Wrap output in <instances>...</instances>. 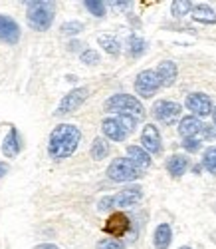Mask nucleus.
<instances>
[{"label":"nucleus","instance_id":"1","mask_svg":"<svg viewBox=\"0 0 216 249\" xmlns=\"http://www.w3.org/2000/svg\"><path fill=\"white\" fill-rule=\"evenodd\" d=\"M79 140H81V132L77 126H74V124H60L50 134L48 154L54 160H66L77 150Z\"/></svg>","mask_w":216,"mask_h":249},{"label":"nucleus","instance_id":"2","mask_svg":"<svg viewBox=\"0 0 216 249\" xmlns=\"http://www.w3.org/2000/svg\"><path fill=\"white\" fill-rule=\"evenodd\" d=\"M26 4H28V10H26L28 26L38 32H46L54 22V14H56L54 2L36 0V2H26Z\"/></svg>","mask_w":216,"mask_h":249},{"label":"nucleus","instance_id":"3","mask_svg":"<svg viewBox=\"0 0 216 249\" xmlns=\"http://www.w3.org/2000/svg\"><path fill=\"white\" fill-rule=\"evenodd\" d=\"M105 110L107 112H115V114H125V116H133L137 120H143L145 118V108L143 104L131 96V94H115L111 98H107L105 102Z\"/></svg>","mask_w":216,"mask_h":249},{"label":"nucleus","instance_id":"4","mask_svg":"<svg viewBox=\"0 0 216 249\" xmlns=\"http://www.w3.org/2000/svg\"><path fill=\"white\" fill-rule=\"evenodd\" d=\"M141 197H143V190L139 188V185H131V188L121 190V192L115 194V196H105V197L97 203V210H99V212H107V210H111V207H131V205H135Z\"/></svg>","mask_w":216,"mask_h":249},{"label":"nucleus","instance_id":"5","mask_svg":"<svg viewBox=\"0 0 216 249\" xmlns=\"http://www.w3.org/2000/svg\"><path fill=\"white\" fill-rule=\"evenodd\" d=\"M143 174L141 168L129 160V158H115L109 168H107V178L111 181H133V179H139Z\"/></svg>","mask_w":216,"mask_h":249},{"label":"nucleus","instance_id":"6","mask_svg":"<svg viewBox=\"0 0 216 249\" xmlns=\"http://www.w3.org/2000/svg\"><path fill=\"white\" fill-rule=\"evenodd\" d=\"M181 112H183V106L179 102H172V100H159L153 106V116L159 122L167 124V126L175 124L181 118Z\"/></svg>","mask_w":216,"mask_h":249},{"label":"nucleus","instance_id":"7","mask_svg":"<svg viewBox=\"0 0 216 249\" xmlns=\"http://www.w3.org/2000/svg\"><path fill=\"white\" fill-rule=\"evenodd\" d=\"M161 88V80L157 76V70H143L135 78V92L141 98H151L155 96L157 90Z\"/></svg>","mask_w":216,"mask_h":249},{"label":"nucleus","instance_id":"8","mask_svg":"<svg viewBox=\"0 0 216 249\" xmlns=\"http://www.w3.org/2000/svg\"><path fill=\"white\" fill-rule=\"evenodd\" d=\"M88 96H90V90L88 88H74L72 92H68L66 96L62 98L60 106L56 110V116H66V114L76 112L81 106V104L88 100Z\"/></svg>","mask_w":216,"mask_h":249},{"label":"nucleus","instance_id":"9","mask_svg":"<svg viewBox=\"0 0 216 249\" xmlns=\"http://www.w3.org/2000/svg\"><path fill=\"white\" fill-rule=\"evenodd\" d=\"M185 106L197 116V118H204V116H210L212 114V100L202 94V92H192L186 96V102H185Z\"/></svg>","mask_w":216,"mask_h":249},{"label":"nucleus","instance_id":"10","mask_svg":"<svg viewBox=\"0 0 216 249\" xmlns=\"http://www.w3.org/2000/svg\"><path fill=\"white\" fill-rule=\"evenodd\" d=\"M129 227H131V221H129V217L123 212H113L109 217H107L103 231L109 233L111 237H117L119 239L121 235H125L129 231Z\"/></svg>","mask_w":216,"mask_h":249},{"label":"nucleus","instance_id":"11","mask_svg":"<svg viewBox=\"0 0 216 249\" xmlns=\"http://www.w3.org/2000/svg\"><path fill=\"white\" fill-rule=\"evenodd\" d=\"M141 143L151 156H157V154L163 152V142H161V134H159L157 126L147 124V126L143 128V134H141Z\"/></svg>","mask_w":216,"mask_h":249},{"label":"nucleus","instance_id":"12","mask_svg":"<svg viewBox=\"0 0 216 249\" xmlns=\"http://www.w3.org/2000/svg\"><path fill=\"white\" fill-rule=\"evenodd\" d=\"M0 40H4L8 44H16L20 40V26L12 16L0 14Z\"/></svg>","mask_w":216,"mask_h":249},{"label":"nucleus","instance_id":"13","mask_svg":"<svg viewBox=\"0 0 216 249\" xmlns=\"http://www.w3.org/2000/svg\"><path fill=\"white\" fill-rule=\"evenodd\" d=\"M202 128H204V124L197 116H185L179 122V134H181L183 140H186V138H199L202 134Z\"/></svg>","mask_w":216,"mask_h":249},{"label":"nucleus","instance_id":"14","mask_svg":"<svg viewBox=\"0 0 216 249\" xmlns=\"http://www.w3.org/2000/svg\"><path fill=\"white\" fill-rule=\"evenodd\" d=\"M101 132L105 138H109L113 142H123L127 138V130L121 126V122L117 118H105L101 122Z\"/></svg>","mask_w":216,"mask_h":249},{"label":"nucleus","instance_id":"15","mask_svg":"<svg viewBox=\"0 0 216 249\" xmlns=\"http://www.w3.org/2000/svg\"><path fill=\"white\" fill-rule=\"evenodd\" d=\"M157 76L161 80V86H172L177 82L179 76V68L172 60H165L157 66Z\"/></svg>","mask_w":216,"mask_h":249},{"label":"nucleus","instance_id":"16","mask_svg":"<svg viewBox=\"0 0 216 249\" xmlns=\"http://www.w3.org/2000/svg\"><path fill=\"white\" fill-rule=\"evenodd\" d=\"M188 170V158L183 156V154H172L169 160H167V172L172 176V178H183Z\"/></svg>","mask_w":216,"mask_h":249},{"label":"nucleus","instance_id":"17","mask_svg":"<svg viewBox=\"0 0 216 249\" xmlns=\"http://www.w3.org/2000/svg\"><path fill=\"white\" fill-rule=\"evenodd\" d=\"M127 158L141 170L151 168V163H153L151 161V154L145 148H139V146H127Z\"/></svg>","mask_w":216,"mask_h":249},{"label":"nucleus","instance_id":"18","mask_svg":"<svg viewBox=\"0 0 216 249\" xmlns=\"http://www.w3.org/2000/svg\"><path fill=\"white\" fill-rule=\"evenodd\" d=\"M20 146H22V143H20V134L16 128H12L2 142V154L6 158H16L20 154Z\"/></svg>","mask_w":216,"mask_h":249},{"label":"nucleus","instance_id":"19","mask_svg":"<svg viewBox=\"0 0 216 249\" xmlns=\"http://www.w3.org/2000/svg\"><path fill=\"white\" fill-rule=\"evenodd\" d=\"M172 241V230L169 223H161L157 230H155V235H153V243H155V249H169Z\"/></svg>","mask_w":216,"mask_h":249},{"label":"nucleus","instance_id":"20","mask_svg":"<svg viewBox=\"0 0 216 249\" xmlns=\"http://www.w3.org/2000/svg\"><path fill=\"white\" fill-rule=\"evenodd\" d=\"M190 14H192V20H197L201 24H216V12L208 4H197Z\"/></svg>","mask_w":216,"mask_h":249},{"label":"nucleus","instance_id":"21","mask_svg":"<svg viewBox=\"0 0 216 249\" xmlns=\"http://www.w3.org/2000/svg\"><path fill=\"white\" fill-rule=\"evenodd\" d=\"M97 42H99V46H101L107 54H111V56H117V54L121 52V44H119L117 36H113V34H101V36L97 38Z\"/></svg>","mask_w":216,"mask_h":249},{"label":"nucleus","instance_id":"22","mask_svg":"<svg viewBox=\"0 0 216 249\" xmlns=\"http://www.w3.org/2000/svg\"><path fill=\"white\" fill-rule=\"evenodd\" d=\"M145 50H147V42L141 38V36H137V34H131L127 38V52H129V56H133V58H139V56H143L145 54Z\"/></svg>","mask_w":216,"mask_h":249},{"label":"nucleus","instance_id":"23","mask_svg":"<svg viewBox=\"0 0 216 249\" xmlns=\"http://www.w3.org/2000/svg\"><path fill=\"white\" fill-rule=\"evenodd\" d=\"M107 154H109V143H107L103 138H95L92 142V158L101 161L107 158Z\"/></svg>","mask_w":216,"mask_h":249},{"label":"nucleus","instance_id":"24","mask_svg":"<svg viewBox=\"0 0 216 249\" xmlns=\"http://www.w3.org/2000/svg\"><path fill=\"white\" fill-rule=\"evenodd\" d=\"M192 2L190 0H175V2L170 4V12H172V16L175 18H183L185 14H188V12H192Z\"/></svg>","mask_w":216,"mask_h":249},{"label":"nucleus","instance_id":"25","mask_svg":"<svg viewBox=\"0 0 216 249\" xmlns=\"http://www.w3.org/2000/svg\"><path fill=\"white\" fill-rule=\"evenodd\" d=\"M202 168L206 172H210L212 176H216V148H208L202 156Z\"/></svg>","mask_w":216,"mask_h":249},{"label":"nucleus","instance_id":"26","mask_svg":"<svg viewBox=\"0 0 216 249\" xmlns=\"http://www.w3.org/2000/svg\"><path fill=\"white\" fill-rule=\"evenodd\" d=\"M83 6L88 8L93 16H97V18H103L105 16V2H101V0H85Z\"/></svg>","mask_w":216,"mask_h":249},{"label":"nucleus","instance_id":"27","mask_svg":"<svg viewBox=\"0 0 216 249\" xmlns=\"http://www.w3.org/2000/svg\"><path fill=\"white\" fill-rule=\"evenodd\" d=\"M60 30H62V34H66V36H77L83 30V24L77 22V20H68V22L62 24Z\"/></svg>","mask_w":216,"mask_h":249},{"label":"nucleus","instance_id":"28","mask_svg":"<svg viewBox=\"0 0 216 249\" xmlns=\"http://www.w3.org/2000/svg\"><path fill=\"white\" fill-rule=\"evenodd\" d=\"M97 249H125V243L119 241L117 237H109V239L97 241Z\"/></svg>","mask_w":216,"mask_h":249},{"label":"nucleus","instance_id":"29","mask_svg":"<svg viewBox=\"0 0 216 249\" xmlns=\"http://www.w3.org/2000/svg\"><path fill=\"white\" fill-rule=\"evenodd\" d=\"M79 58H81V62L83 64H88V66H95V64H99V54L95 52V50H83L81 54H79Z\"/></svg>","mask_w":216,"mask_h":249},{"label":"nucleus","instance_id":"30","mask_svg":"<svg viewBox=\"0 0 216 249\" xmlns=\"http://www.w3.org/2000/svg\"><path fill=\"white\" fill-rule=\"evenodd\" d=\"M119 122H121V126L127 130V134H131L135 128H137V118H133V116H125V114H121V116H115Z\"/></svg>","mask_w":216,"mask_h":249},{"label":"nucleus","instance_id":"31","mask_svg":"<svg viewBox=\"0 0 216 249\" xmlns=\"http://www.w3.org/2000/svg\"><path fill=\"white\" fill-rule=\"evenodd\" d=\"M183 148L186 152H199L201 150V140L199 138H186V140H183Z\"/></svg>","mask_w":216,"mask_h":249},{"label":"nucleus","instance_id":"32","mask_svg":"<svg viewBox=\"0 0 216 249\" xmlns=\"http://www.w3.org/2000/svg\"><path fill=\"white\" fill-rule=\"evenodd\" d=\"M113 8H119V10H127V8H131V2H125V0H121V2H113Z\"/></svg>","mask_w":216,"mask_h":249},{"label":"nucleus","instance_id":"33","mask_svg":"<svg viewBox=\"0 0 216 249\" xmlns=\"http://www.w3.org/2000/svg\"><path fill=\"white\" fill-rule=\"evenodd\" d=\"M6 174H8V163H2V161H0V179H2Z\"/></svg>","mask_w":216,"mask_h":249},{"label":"nucleus","instance_id":"34","mask_svg":"<svg viewBox=\"0 0 216 249\" xmlns=\"http://www.w3.org/2000/svg\"><path fill=\"white\" fill-rule=\"evenodd\" d=\"M36 249H60V247L54 245V243H42V245H38Z\"/></svg>","mask_w":216,"mask_h":249},{"label":"nucleus","instance_id":"35","mask_svg":"<svg viewBox=\"0 0 216 249\" xmlns=\"http://www.w3.org/2000/svg\"><path fill=\"white\" fill-rule=\"evenodd\" d=\"M210 116H212V122H214V126H216V108L212 110V114H210Z\"/></svg>","mask_w":216,"mask_h":249},{"label":"nucleus","instance_id":"36","mask_svg":"<svg viewBox=\"0 0 216 249\" xmlns=\"http://www.w3.org/2000/svg\"><path fill=\"white\" fill-rule=\"evenodd\" d=\"M179 249H190V247H186V245H185V247H179Z\"/></svg>","mask_w":216,"mask_h":249}]
</instances>
